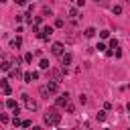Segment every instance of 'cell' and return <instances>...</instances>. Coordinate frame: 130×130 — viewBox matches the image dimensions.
<instances>
[{
  "label": "cell",
  "mask_w": 130,
  "mask_h": 130,
  "mask_svg": "<svg viewBox=\"0 0 130 130\" xmlns=\"http://www.w3.org/2000/svg\"><path fill=\"white\" fill-rule=\"evenodd\" d=\"M65 110H67V112H69V114H71V112H73V110H75V108H73V104H67V106H65Z\"/></svg>",
  "instance_id": "obj_28"
},
{
  "label": "cell",
  "mask_w": 130,
  "mask_h": 130,
  "mask_svg": "<svg viewBox=\"0 0 130 130\" xmlns=\"http://www.w3.org/2000/svg\"><path fill=\"white\" fill-rule=\"evenodd\" d=\"M110 47H112V49H118V41L112 39V41H110Z\"/></svg>",
  "instance_id": "obj_22"
},
{
  "label": "cell",
  "mask_w": 130,
  "mask_h": 130,
  "mask_svg": "<svg viewBox=\"0 0 130 130\" xmlns=\"http://www.w3.org/2000/svg\"><path fill=\"white\" fill-rule=\"evenodd\" d=\"M20 75H22V71H20V67H14V69L10 71V77H14V79H18Z\"/></svg>",
  "instance_id": "obj_12"
},
{
  "label": "cell",
  "mask_w": 130,
  "mask_h": 130,
  "mask_svg": "<svg viewBox=\"0 0 130 130\" xmlns=\"http://www.w3.org/2000/svg\"><path fill=\"white\" fill-rule=\"evenodd\" d=\"M93 2H98V4H104V2H106V0H93Z\"/></svg>",
  "instance_id": "obj_31"
},
{
  "label": "cell",
  "mask_w": 130,
  "mask_h": 130,
  "mask_svg": "<svg viewBox=\"0 0 130 130\" xmlns=\"http://www.w3.org/2000/svg\"><path fill=\"white\" fill-rule=\"evenodd\" d=\"M126 2H130V0H126Z\"/></svg>",
  "instance_id": "obj_36"
},
{
  "label": "cell",
  "mask_w": 130,
  "mask_h": 130,
  "mask_svg": "<svg viewBox=\"0 0 130 130\" xmlns=\"http://www.w3.org/2000/svg\"><path fill=\"white\" fill-rule=\"evenodd\" d=\"M51 35H53V26H45V28H43V32H39V37H41V39H49Z\"/></svg>",
  "instance_id": "obj_8"
},
{
  "label": "cell",
  "mask_w": 130,
  "mask_h": 130,
  "mask_svg": "<svg viewBox=\"0 0 130 130\" xmlns=\"http://www.w3.org/2000/svg\"><path fill=\"white\" fill-rule=\"evenodd\" d=\"M63 24H65V22H63V18H57V20H55V26H57V28H61Z\"/></svg>",
  "instance_id": "obj_19"
},
{
  "label": "cell",
  "mask_w": 130,
  "mask_h": 130,
  "mask_svg": "<svg viewBox=\"0 0 130 130\" xmlns=\"http://www.w3.org/2000/svg\"><path fill=\"white\" fill-rule=\"evenodd\" d=\"M45 89H47L49 93H57V91H59V83H57V81H53V79H49V81H47V85H45Z\"/></svg>",
  "instance_id": "obj_4"
},
{
  "label": "cell",
  "mask_w": 130,
  "mask_h": 130,
  "mask_svg": "<svg viewBox=\"0 0 130 130\" xmlns=\"http://www.w3.org/2000/svg\"><path fill=\"white\" fill-rule=\"evenodd\" d=\"M12 124H14V126H18V124H20V120H18V116H14V118H12Z\"/></svg>",
  "instance_id": "obj_29"
},
{
  "label": "cell",
  "mask_w": 130,
  "mask_h": 130,
  "mask_svg": "<svg viewBox=\"0 0 130 130\" xmlns=\"http://www.w3.org/2000/svg\"><path fill=\"white\" fill-rule=\"evenodd\" d=\"M10 67H12V61H8V59H4V61L0 63V69H2V71H10Z\"/></svg>",
  "instance_id": "obj_11"
},
{
  "label": "cell",
  "mask_w": 130,
  "mask_h": 130,
  "mask_svg": "<svg viewBox=\"0 0 130 130\" xmlns=\"http://www.w3.org/2000/svg\"><path fill=\"white\" fill-rule=\"evenodd\" d=\"M112 12H114V14H120V12H122V6H112Z\"/></svg>",
  "instance_id": "obj_18"
},
{
  "label": "cell",
  "mask_w": 130,
  "mask_h": 130,
  "mask_svg": "<svg viewBox=\"0 0 130 130\" xmlns=\"http://www.w3.org/2000/svg\"><path fill=\"white\" fill-rule=\"evenodd\" d=\"M32 130H43V128H41V126H35V128H32Z\"/></svg>",
  "instance_id": "obj_32"
},
{
  "label": "cell",
  "mask_w": 130,
  "mask_h": 130,
  "mask_svg": "<svg viewBox=\"0 0 130 130\" xmlns=\"http://www.w3.org/2000/svg\"><path fill=\"white\" fill-rule=\"evenodd\" d=\"M59 122H61V114L57 112V108L47 110V114H45V124H49V126H57Z\"/></svg>",
  "instance_id": "obj_1"
},
{
  "label": "cell",
  "mask_w": 130,
  "mask_h": 130,
  "mask_svg": "<svg viewBox=\"0 0 130 130\" xmlns=\"http://www.w3.org/2000/svg\"><path fill=\"white\" fill-rule=\"evenodd\" d=\"M0 89H2L6 95L12 93V89H10V85H8V79H0Z\"/></svg>",
  "instance_id": "obj_7"
},
{
  "label": "cell",
  "mask_w": 130,
  "mask_h": 130,
  "mask_svg": "<svg viewBox=\"0 0 130 130\" xmlns=\"http://www.w3.org/2000/svg\"><path fill=\"white\" fill-rule=\"evenodd\" d=\"M6 106H8V108H10L12 112H14V110H18V104H16L14 100H8V102H6Z\"/></svg>",
  "instance_id": "obj_15"
},
{
  "label": "cell",
  "mask_w": 130,
  "mask_h": 130,
  "mask_svg": "<svg viewBox=\"0 0 130 130\" xmlns=\"http://www.w3.org/2000/svg\"><path fill=\"white\" fill-rule=\"evenodd\" d=\"M22 79H24L26 83H30V81H32V75H30V73H24V75H22Z\"/></svg>",
  "instance_id": "obj_17"
},
{
  "label": "cell",
  "mask_w": 130,
  "mask_h": 130,
  "mask_svg": "<svg viewBox=\"0 0 130 130\" xmlns=\"http://www.w3.org/2000/svg\"><path fill=\"white\" fill-rule=\"evenodd\" d=\"M98 120H100V122L106 120V112H98Z\"/></svg>",
  "instance_id": "obj_24"
},
{
  "label": "cell",
  "mask_w": 130,
  "mask_h": 130,
  "mask_svg": "<svg viewBox=\"0 0 130 130\" xmlns=\"http://www.w3.org/2000/svg\"><path fill=\"white\" fill-rule=\"evenodd\" d=\"M128 130H130V128H128Z\"/></svg>",
  "instance_id": "obj_37"
},
{
  "label": "cell",
  "mask_w": 130,
  "mask_h": 130,
  "mask_svg": "<svg viewBox=\"0 0 130 130\" xmlns=\"http://www.w3.org/2000/svg\"><path fill=\"white\" fill-rule=\"evenodd\" d=\"M100 37H102V39H108V37H110V30H102Z\"/></svg>",
  "instance_id": "obj_21"
},
{
  "label": "cell",
  "mask_w": 130,
  "mask_h": 130,
  "mask_svg": "<svg viewBox=\"0 0 130 130\" xmlns=\"http://www.w3.org/2000/svg\"><path fill=\"white\" fill-rule=\"evenodd\" d=\"M24 61L30 63V61H32V53H26V55H24Z\"/></svg>",
  "instance_id": "obj_23"
},
{
  "label": "cell",
  "mask_w": 130,
  "mask_h": 130,
  "mask_svg": "<svg viewBox=\"0 0 130 130\" xmlns=\"http://www.w3.org/2000/svg\"><path fill=\"white\" fill-rule=\"evenodd\" d=\"M22 102H24V106H26V108H28L30 112H35V110L39 108V104H37V100H32V98H30V95H26V93L22 95Z\"/></svg>",
  "instance_id": "obj_2"
},
{
  "label": "cell",
  "mask_w": 130,
  "mask_h": 130,
  "mask_svg": "<svg viewBox=\"0 0 130 130\" xmlns=\"http://www.w3.org/2000/svg\"><path fill=\"white\" fill-rule=\"evenodd\" d=\"M20 45H22V39H20V37H16V39H12V41H10V49H14V51H16V49H20Z\"/></svg>",
  "instance_id": "obj_10"
},
{
  "label": "cell",
  "mask_w": 130,
  "mask_h": 130,
  "mask_svg": "<svg viewBox=\"0 0 130 130\" xmlns=\"http://www.w3.org/2000/svg\"><path fill=\"white\" fill-rule=\"evenodd\" d=\"M67 14H69V16H71V18H77V16H79V10H77V8H73V6H71V8H69V10H67Z\"/></svg>",
  "instance_id": "obj_13"
},
{
  "label": "cell",
  "mask_w": 130,
  "mask_h": 130,
  "mask_svg": "<svg viewBox=\"0 0 130 130\" xmlns=\"http://www.w3.org/2000/svg\"><path fill=\"white\" fill-rule=\"evenodd\" d=\"M83 35H85L87 39H91V37L95 35V28H93V26H89V28H85V32H83Z\"/></svg>",
  "instance_id": "obj_14"
},
{
  "label": "cell",
  "mask_w": 130,
  "mask_h": 130,
  "mask_svg": "<svg viewBox=\"0 0 130 130\" xmlns=\"http://www.w3.org/2000/svg\"><path fill=\"white\" fill-rule=\"evenodd\" d=\"M104 130H108V128H104Z\"/></svg>",
  "instance_id": "obj_35"
},
{
  "label": "cell",
  "mask_w": 130,
  "mask_h": 130,
  "mask_svg": "<svg viewBox=\"0 0 130 130\" xmlns=\"http://www.w3.org/2000/svg\"><path fill=\"white\" fill-rule=\"evenodd\" d=\"M51 53L57 55V57H61L63 55V43H53L51 45Z\"/></svg>",
  "instance_id": "obj_5"
},
{
  "label": "cell",
  "mask_w": 130,
  "mask_h": 130,
  "mask_svg": "<svg viewBox=\"0 0 130 130\" xmlns=\"http://www.w3.org/2000/svg\"><path fill=\"white\" fill-rule=\"evenodd\" d=\"M43 14H45V16H51L53 12H51V8H43Z\"/></svg>",
  "instance_id": "obj_26"
},
{
  "label": "cell",
  "mask_w": 130,
  "mask_h": 130,
  "mask_svg": "<svg viewBox=\"0 0 130 130\" xmlns=\"http://www.w3.org/2000/svg\"><path fill=\"white\" fill-rule=\"evenodd\" d=\"M95 49H98V51H106V45H104V43H98V47H95Z\"/></svg>",
  "instance_id": "obj_27"
},
{
  "label": "cell",
  "mask_w": 130,
  "mask_h": 130,
  "mask_svg": "<svg viewBox=\"0 0 130 130\" xmlns=\"http://www.w3.org/2000/svg\"><path fill=\"white\" fill-rule=\"evenodd\" d=\"M8 120H10V118H8V116H6V114H0V122H4V124H6V122H8Z\"/></svg>",
  "instance_id": "obj_25"
},
{
  "label": "cell",
  "mask_w": 130,
  "mask_h": 130,
  "mask_svg": "<svg viewBox=\"0 0 130 130\" xmlns=\"http://www.w3.org/2000/svg\"><path fill=\"white\" fill-rule=\"evenodd\" d=\"M14 2H16L18 6H24V4H26V0H14Z\"/></svg>",
  "instance_id": "obj_30"
},
{
  "label": "cell",
  "mask_w": 130,
  "mask_h": 130,
  "mask_svg": "<svg viewBox=\"0 0 130 130\" xmlns=\"http://www.w3.org/2000/svg\"><path fill=\"white\" fill-rule=\"evenodd\" d=\"M41 95H43V98H49V95H51V93H49V91H47V89H45V85H43V87H41Z\"/></svg>",
  "instance_id": "obj_20"
},
{
  "label": "cell",
  "mask_w": 130,
  "mask_h": 130,
  "mask_svg": "<svg viewBox=\"0 0 130 130\" xmlns=\"http://www.w3.org/2000/svg\"><path fill=\"white\" fill-rule=\"evenodd\" d=\"M39 67H41V69H49V61H47V59H41Z\"/></svg>",
  "instance_id": "obj_16"
},
{
  "label": "cell",
  "mask_w": 130,
  "mask_h": 130,
  "mask_svg": "<svg viewBox=\"0 0 130 130\" xmlns=\"http://www.w3.org/2000/svg\"><path fill=\"white\" fill-rule=\"evenodd\" d=\"M67 104H69V93L65 91V93H61V95L57 98V106H59V108H63V106H67Z\"/></svg>",
  "instance_id": "obj_6"
},
{
  "label": "cell",
  "mask_w": 130,
  "mask_h": 130,
  "mask_svg": "<svg viewBox=\"0 0 130 130\" xmlns=\"http://www.w3.org/2000/svg\"><path fill=\"white\" fill-rule=\"evenodd\" d=\"M61 65H63V69H65L67 65H71V55H69V53H63V55H61Z\"/></svg>",
  "instance_id": "obj_9"
},
{
  "label": "cell",
  "mask_w": 130,
  "mask_h": 130,
  "mask_svg": "<svg viewBox=\"0 0 130 130\" xmlns=\"http://www.w3.org/2000/svg\"><path fill=\"white\" fill-rule=\"evenodd\" d=\"M0 2H6V0H0Z\"/></svg>",
  "instance_id": "obj_34"
},
{
  "label": "cell",
  "mask_w": 130,
  "mask_h": 130,
  "mask_svg": "<svg viewBox=\"0 0 130 130\" xmlns=\"http://www.w3.org/2000/svg\"><path fill=\"white\" fill-rule=\"evenodd\" d=\"M47 75H49L53 81H57V83L63 79V71H59V69H49V73H47Z\"/></svg>",
  "instance_id": "obj_3"
},
{
  "label": "cell",
  "mask_w": 130,
  "mask_h": 130,
  "mask_svg": "<svg viewBox=\"0 0 130 130\" xmlns=\"http://www.w3.org/2000/svg\"><path fill=\"white\" fill-rule=\"evenodd\" d=\"M71 130H79V128H71Z\"/></svg>",
  "instance_id": "obj_33"
}]
</instances>
